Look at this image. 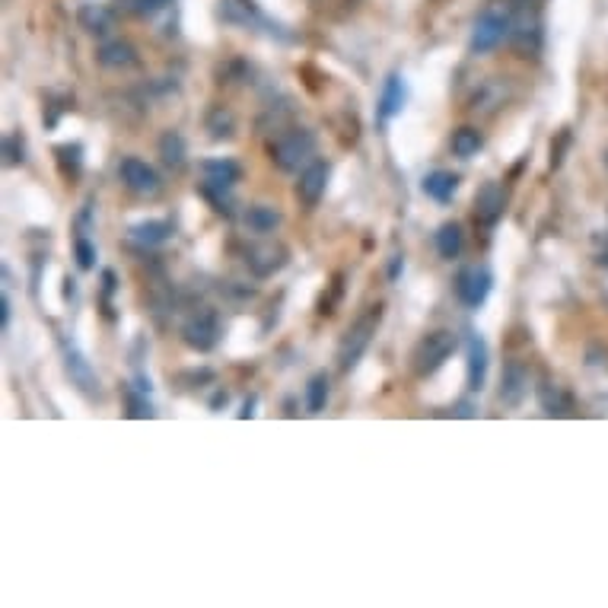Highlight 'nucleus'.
I'll return each instance as SVG.
<instances>
[{"mask_svg":"<svg viewBox=\"0 0 608 608\" xmlns=\"http://www.w3.org/2000/svg\"><path fill=\"white\" fill-rule=\"evenodd\" d=\"M134 61H137V55L128 42H106L99 48V64L112 67V71H118V67H131Z\"/></svg>","mask_w":608,"mask_h":608,"instance_id":"nucleus-19","label":"nucleus"},{"mask_svg":"<svg viewBox=\"0 0 608 608\" xmlns=\"http://www.w3.org/2000/svg\"><path fill=\"white\" fill-rule=\"evenodd\" d=\"M121 4H125L128 10H134V7H137V0H121Z\"/></svg>","mask_w":608,"mask_h":608,"instance_id":"nucleus-29","label":"nucleus"},{"mask_svg":"<svg viewBox=\"0 0 608 608\" xmlns=\"http://www.w3.org/2000/svg\"><path fill=\"white\" fill-rule=\"evenodd\" d=\"M538 398H542V408L548 414H567L570 402H567V395L561 392V386H551V382H545L542 389H538Z\"/></svg>","mask_w":608,"mask_h":608,"instance_id":"nucleus-25","label":"nucleus"},{"mask_svg":"<svg viewBox=\"0 0 608 608\" xmlns=\"http://www.w3.org/2000/svg\"><path fill=\"white\" fill-rule=\"evenodd\" d=\"M74 252H77V265L83 271L96 268V249L90 246V239H86V233H77V242H74Z\"/></svg>","mask_w":608,"mask_h":608,"instance_id":"nucleus-26","label":"nucleus"},{"mask_svg":"<svg viewBox=\"0 0 608 608\" xmlns=\"http://www.w3.org/2000/svg\"><path fill=\"white\" fill-rule=\"evenodd\" d=\"M169 236H172L169 220H144V223H134L131 227V239L137 242V246H147V249L163 246Z\"/></svg>","mask_w":608,"mask_h":608,"instance_id":"nucleus-16","label":"nucleus"},{"mask_svg":"<svg viewBox=\"0 0 608 608\" xmlns=\"http://www.w3.org/2000/svg\"><path fill=\"white\" fill-rule=\"evenodd\" d=\"M220 338V319L214 309H201L195 312L185 325H182V341L191 347V351H211Z\"/></svg>","mask_w":608,"mask_h":608,"instance_id":"nucleus-6","label":"nucleus"},{"mask_svg":"<svg viewBox=\"0 0 608 608\" xmlns=\"http://www.w3.org/2000/svg\"><path fill=\"white\" fill-rule=\"evenodd\" d=\"M64 370L83 395H99V376L71 341H64Z\"/></svg>","mask_w":608,"mask_h":608,"instance_id":"nucleus-8","label":"nucleus"},{"mask_svg":"<svg viewBox=\"0 0 608 608\" xmlns=\"http://www.w3.org/2000/svg\"><path fill=\"white\" fill-rule=\"evenodd\" d=\"M325 405H328V376L316 373L306 386V408H309V414H322Z\"/></svg>","mask_w":608,"mask_h":608,"instance_id":"nucleus-23","label":"nucleus"},{"mask_svg":"<svg viewBox=\"0 0 608 608\" xmlns=\"http://www.w3.org/2000/svg\"><path fill=\"white\" fill-rule=\"evenodd\" d=\"M376 322H379V312H370V316H363L360 322H354L351 328H347V335L338 347V367L347 373V370H354L360 357L367 354V347L376 335Z\"/></svg>","mask_w":608,"mask_h":608,"instance_id":"nucleus-3","label":"nucleus"},{"mask_svg":"<svg viewBox=\"0 0 608 608\" xmlns=\"http://www.w3.org/2000/svg\"><path fill=\"white\" fill-rule=\"evenodd\" d=\"M405 109V80L402 74H392L382 86V99H379V121H392L398 112Z\"/></svg>","mask_w":608,"mask_h":608,"instance_id":"nucleus-15","label":"nucleus"},{"mask_svg":"<svg viewBox=\"0 0 608 608\" xmlns=\"http://www.w3.org/2000/svg\"><path fill=\"white\" fill-rule=\"evenodd\" d=\"M281 223V214L274 211L271 204H255L246 211V227L258 236H265V233H274V227Z\"/></svg>","mask_w":608,"mask_h":608,"instance_id":"nucleus-18","label":"nucleus"},{"mask_svg":"<svg viewBox=\"0 0 608 608\" xmlns=\"http://www.w3.org/2000/svg\"><path fill=\"white\" fill-rule=\"evenodd\" d=\"M287 265V249L274 246V242H262V246L249 249V268L258 277H271L274 271H281Z\"/></svg>","mask_w":608,"mask_h":608,"instance_id":"nucleus-11","label":"nucleus"},{"mask_svg":"<svg viewBox=\"0 0 608 608\" xmlns=\"http://www.w3.org/2000/svg\"><path fill=\"white\" fill-rule=\"evenodd\" d=\"M312 153H316V137L303 128H293L271 144V160L287 172H297L300 166H309Z\"/></svg>","mask_w":608,"mask_h":608,"instance_id":"nucleus-1","label":"nucleus"},{"mask_svg":"<svg viewBox=\"0 0 608 608\" xmlns=\"http://www.w3.org/2000/svg\"><path fill=\"white\" fill-rule=\"evenodd\" d=\"M605 262H608V258H605Z\"/></svg>","mask_w":608,"mask_h":608,"instance_id":"nucleus-30","label":"nucleus"},{"mask_svg":"<svg viewBox=\"0 0 608 608\" xmlns=\"http://www.w3.org/2000/svg\"><path fill=\"white\" fill-rule=\"evenodd\" d=\"M503 204H507V195H503V188L497 182H488L475 198V217L481 223H488V227H494V223L503 217Z\"/></svg>","mask_w":608,"mask_h":608,"instance_id":"nucleus-14","label":"nucleus"},{"mask_svg":"<svg viewBox=\"0 0 608 608\" xmlns=\"http://www.w3.org/2000/svg\"><path fill=\"white\" fill-rule=\"evenodd\" d=\"M481 134L475 128H459L453 134V141H449V147H453V153L459 156V160H472V156H478L481 150Z\"/></svg>","mask_w":608,"mask_h":608,"instance_id":"nucleus-22","label":"nucleus"},{"mask_svg":"<svg viewBox=\"0 0 608 608\" xmlns=\"http://www.w3.org/2000/svg\"><path fill=\"white\" fill-rule=\"evenodd\" d=\"M204 172V185H214V188H233L242 179V169L236 160L230 156H217V160H204L201 163Z\"/></svg>","mask_w":608,"mask_h":608,"instance_id":"nucleus-13","label":"nucleus"},{"mask_svg":"<svg viewBox=\"0 0 608 608\" xmlns=\"http://www.w3.org/2000/svg\"><path fill=\"white\" fill-rule=\"evenodd\" d=\"M510 29H513V20L503 10H484L472 29V51L475 55H488V51H494L510 36Z\"/></svg>","mask_w":608,"mask_h":608,"instance_id":"nucleus-4","label":"nucleus"},{"mask_svg":"<svg viewBox=\"0 0 608 608\" xmlns=\"http://www.w3.org/2000/svg\"><path fill=\"white\" fill-rule=\"evenodd\" d=\"M160 156H163L166 166L179 169L185 163V137L179 131H166L160 137Z\"/></svg>","mask_w":608,"mask_h":608,"instance_id":"nucleus-21","label":"nucleus"},{"mask_svg":"<svg viewBox=\"0 0 608 608\" xmlns=\"http://www.w3.org/2000/svg\"><path fill=\"white\" fill-rule=\"evenodd\" d=\"M424 195L433 198L437 204H446V201H453L456 195V188H459V179L453 176V172H446V169H437V172H430V176H424Z\"/></svg>","mask_w":608,"mask_h":608,"instance_id":"nucleus-17","label":"nucleus"},{"mask_svg":"<svg viewBox=\"0 0 608 608\" xmlns=\"http://www.w3.org/2000/svg\"><path fill=\"white\" fill-rule=\"evenodd\" d=\"M459 347V338L453 332H446V328H440V332H430L427 338H421V344L414 347V373L418 376H430L437 373L443 363L456 354Z\"/></svg>","mask_w":608,"mask_h":608,"instance_id":"nucleus-2","label":"nucleus"},{"mask_svg":"<svg viewBox=\"0 0 608 608\" xmlns=\"http://www.w3.org/2000/svg\"><path fill=\"white\" fill-rule=\"evenodd\" d=\"M526 392H529V373H526V367L510 363V367L503 370V379H500V402L507 405V408H516V405H523Z\"/></svg>","mask_w":608,"mask_h":608,"instance_id":"nucleus-12","label":"nucleus"},{"mask_svg":"<svg viewBox=\"0 0 608 608\" xmlns=\"http://www.w3.org/2000/svg\"><path fill=\"white\" fill-rule=\"evenodd\" d=\"M462 246H465V236H462L459 223H443V227L437 230V252L453 262V258L462 255Z\"/></svg>","mask_w":608,"mask_h":608,"instance_id":"nucleus-20","label":"nucleus"},{"mask_svg":"<svg viewBox=\"0 0 608 608\" xmlns=\"http://www.w3.org/2000/svg\"><path fill=\"white\" fill-rule=\"evenodd\" d=\"M468 389L481 392L484 389V379H488V344H484L481 335H468Z\"/></svg>","mask_w":608,"mask_h":608,"instance_id":"nucleus-10","label":"nucleus"},{"mask_svg":"<svg viewBox=\"0 0 608 608\" xmlns=\"http://www.w3.org/2000/svg\"><path fill=\"white\" fill-rule=\"evenodd\" d=\"M118 176L121 182H125V188L131 191V195L137 198H156L160 195V176H156V169L144 160H137V156H128V160H121L118 166Z\"/></svg>","mask_w":608,"mask_h":608,"instance_id":"nucleus-5","label":"nucleus"},{"mask_svg":"<svg viewBox=\"0 0 608 608\" xmlns=\"http://www.w3.org/2000/svg\"><path fill=\"white\" fill-rule=\"evenodd\" d=\"M325 185H328V163L322 160H312L309 166H303L300 172V182H297V198L306 207H316L325 195Z\"/></svg>","mask_w":608,"mask_h":608,"instance_id":"nucleus-9","label":"nucleus"},{"mask_svg":"<svg viewBox=\"0 0 608 608\" xmlns=\"http://www.w3.org/2000/svg\"><path fill=\"white\" fill-rule=\"evenodd\" d=\"M169 4H172V0H137L134 13H141V16H156L160 10H166Z\"/></svg>","mask_w":608,"mask_h":608,"instance_id":"nucleus-27","label":"nucleus"},{"mask_svg":"<svg viewBox=\"0 0 608 608\" xmlns=\"http://www.w3.org/2000/svg\"><path fill=\"white\" fill-rule=\"evenodd\" d=\"M491 287H494V274L484 268V265L465 268V271L459 274V284H456L459 300H462L465 306H472V309H478L484 300L491 297Z\"/></svg>","mask_w":608,"mask_h":608,"instance_id":"nucleus-7","label":"nucleus"},{"mask_svg":"<svg viewBox=\"0 0 608 608\" xmlns=\"http://www.w3.org/2000/svg\"><path fill=\"white\" fill-rule=\"evenodd\" d=\"M80 23L90 32H99V36H102V32L112 29V13L106 7H99V4L96 7H83L80 10Z\"/></svg>","mask_w":608,"mask_h":608,"instance_id":"nucleus-24","label":"nucleus"},{"mask_svg":"<svg viewBox=\"0 0 608 608\" xmlns=\"http://www.w3.org/2000/svg\"><path fill=\"white\" fill-rule=\"evenodd\" d=\"M0 322H4V328L10 325V297H7V293L0 297Z\"/></svg>","mask_w":608,"mask_h":608,"instance_id":"nucleus-28","label":"nucleus"}]
</instances>
